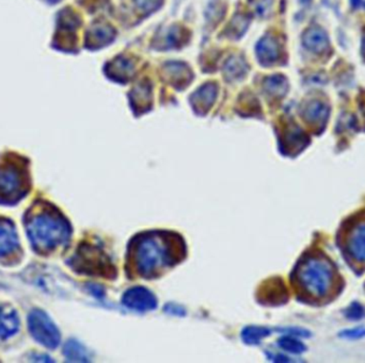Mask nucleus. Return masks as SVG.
I'll return each mask as SVG.
<instances>
[{
    "instance_id": "nucleus-1",
    "label": "nucleus",
    "mask_w": 365,
    "mask_h": 363,
    "mask_svg": "<svg viewBox=\"0 0 365 363\" xmlns=\"http://www.w3.org/2000/svg\"><path fill=\"white\" fill-rule=\"evenodd\" d=\"M27 234L38 253H50L68 243L71 226L58 209L48 203H38L25 218Z\"/></svg>"
},
{
    "instance_id": "nucleus-2",
    "label": "nucleus",
    "mask_w": 365,
    "mask_h": 363,
    "mask_svg": "<svg viewBox=\"0 0 365 363\" xmlns=\"http://www.w3.org/2000/svg\"><path fill=\"white\" fill-rule=\"evenodd\" d=\"M172 238L156 234H142L132 242V256L137 269L141 276L151 277L167 265L175 262Z\"/></svg>"
},
{
    "instance_id": "nucleus-3",
    "label": "nucleus",
    "mask_w": 365,
    "mask_h": 363,
    "mask_svg": "<svg viewBox=\"0 0 365 363\" xmlns=\"http://www.w3.org/2000/svg\"><path fill=\"white\" fill-rule=\"evenodd\" d=\"M30 187L27 163L23 158L9 156L0 164V204L19 202Z\"/></svg>"
},
{
    "instance_id": "nucleus-4",
    "label": "nucleus",
    "mask_w": 365,
    "mask_h": 363,
    "mask_svg": "<svg viewBox=\"0 0 365 363\" xmlns=\"http://www.w3.org/2000/svg\"><path fill=\"white\" fill-rule=\"evenodd\" d=\"M298 279L306 292L321 298L325 295L333 284V269L323 259L310 258L300 265Z\"/></svg>"
},
{
    "instance_id": "nucleus-5",
    "label": "nucleus",
    "mask_w": 365,
    "mask_h": 363,
    "mask_svg": "<svg viewBox=\"0 0 365 363\" xmlns=\"http://www.w3.org/2000/svg\"><path fill=\"white\" fill-rule=\"evenodd\" d=\"M31 335L48 349H56L60 343V333L50 316L42 310H33L28 316Z\"/></svg>"
},
{
    "instance_id": "nucleus-6",
    "label": "nucleus",
    "mask_w": 365,
    "mask_h": 363,
    "mask_svg": "<svg viewBox=\"0 0 365 363\" xmlns=\"http://www.w3.org/2000/svg\"><path fill=\"white\" fill-rule=\"evenodd\" d=\"M107 257L95 245L83 244L71 259V265L77 272L88 275H99L107 269Z\"/></svg>"
},
{
    "instance_id": "nucleus-7",
    "label": "nucleus",
    "mask_w": 365,
    "mask_h": 363,
    "mask_svg": "<svg viewBox=\"0 0 365 363\" xmlns=\"http://www.w3.org/2000/svg\"><path fill=\"white\" fill-rule=\"evenodd\" d=\"M122 304L137 312H148L157 307V300L151 291L144 287L128 289L122 298Z\"/></svg>"
},
{
    "instance_id": "nucleus-8",
    "label": "nucleus",
    "mask_w": 365,
    "mask_h": 363,
    "mask_svg": "<svg viewBox=\"0 0 365 363\" xmlns=\"http://www.w3.org/2000/svg\"><path fill=\"white\" fill-rule=\"evenodd\" d=\"M19 242L13 222L0 218V258L12 255L19 249Z\"/></svg>"
},
{
    "instance_id": "nucleus-9",
    "label": "nucleus",
    "mask_w": 365,
    "mask_h": 363,
    "mask_svg": "<svg viewBox=\"0 0 365 363\" xmlns=\"http://www.w3.org/2000/svg\"><path fill=\"white\" fill-rule=\"evenodd\" d=\"M19 327L17 312L9 304H0V340H6L17 333Z\"/></svg>"
},
{
    "instance_id": "nucleus-10",
    "label": "nucleus",
    "mask_w": 365,
    "mask_h": 363,
    "mask_svg": "<svg viewBox=\"0 0 365 363\" xmlns=\"http://www.w3.org/2000/svg\"><path fill=\"white\" fill-rule=\"evenodd\" d=\"M348 249L355 260L365 263V222H361L351 232Z\"/></svg>"
},
{
    "instance_id": "nucleus-11",
    "label": "nucleus",
    "mask_w": 365,
    "mask_h": 363,
    "mask_svg": "<svg viewBox=\"0 0 365 363\" xmlns=\"http://www.w3.org/2000/svg\"><path fill=\"white\" fill-rule=\"evenodd\" d=\"M304 43L306 48L315 52H324L329 46L327 34L321 28H311L306 31L304 37Z\"/></svg>"
},
{
    "instance_id": "nucleus-12",
    "label": "nucleus",
    "mask_w": 365,
    "mask_h": 363,
    "mask_svg": "<svg viewBox=\"0 0 365 363\" xmlns=\"http://www.w3.org/2000/svg\"><path fill=\"white\" fill-rule=\"evenodd\" d=\"M257 52L262 62H273L279 56L278 43L275 39L267 37L257 44Z\"/></svg>"
},
{
    "instance_id": "nucleus-13",
    "label": "nucleus",
    "mask_w": 365,
    "mask_h": 363,
    "mask_svg": "<svg viewBox=\"0 0 365 363\" xmlns=\"http://www.w3.org/2000/svg\"><path fill=\"white\" fill-rule=\"evenodd\" d=\"M64 356L73 362H88L90 360L85 347L75 340H70L64 346Z\"/></svg>"
},
{
    "instance_id": "nucleus-14",
    "label": "nucleus",
    "mask_w": 365,
    "mask_h": 363,
    "mask_svg": "<svg viewBox=\"0 0 365 363\" xmlns=\"http://www.w3.org/2000/svg\"><path fill=\"white\" fill-rule=\"evenodd\" d=\"M304 115H306V120H309V122H324L328 116L327 105L321 101H313L306 107Z\"/></svg>"
},
{
    "instance_id": "nucleus-15",
    "label": "nucleus",
    "mask_w": 365,
    "mask_h": 363,
    "mask_svg": "<svg viewBox=\"0 0 365 363\" xmlns=\"http://www.w3.org/2000/svg\"><path fill=\"white\" fill-rule=\"evenodd\" d=\"M270 335V331L268 328L257 327V326H250L246 327L241 333L244 341L247 344L255 345L261 342L262 340L268 337Z\"/></svg>"
},
{
    "instance_id": "nucleus-16",
    "label": "nucleus",
    "mask_w": 365,
    "mask_h": 363,
    "mask_svg": "<svg viewBox=\"0 0 365 363\" xmlns=\"http://www.w3.org/2000/svg\"><path fill=\"white\" fill-rule=\"evenodd\" d=\"M278 344L283 351H288L290 354L299 355L306 351L304 343L295 335H288L281 338L278 341Z\"/></svg>"
},
{
    "instance_id": "nucleus-17",
    "label": "nucleus",
    "mask_w": 365,
    "mask_h": 363,
    "mask_svg": "<svg viewBox=\"0 0 365 363\" xmlns=\"http://www.w3.org/2000/svg\"><path fill=\"white\" fill-rule=\"evenodd\" d=\"M265 87H266L267 92L273 94V95H283L288 89V85H286V80L281 76H275V77H270L265 82Z\"/></svg>"
},
{
    "instance_id": "nucleus-18",
    "label": "nucleus",
    "mask_w": 365,
    "mask_h": 363,
    "mask_svg": "<svg viewBox=\"0 0 365 363\" xmlns=\"http://www.w3.org/2000/svg\"><path fill=\"white\" fill-rule=\"evenodd\" d=\"M112 37V31L106 27H97L90 31L89 41L90 43L99 44V43L108 42Z\"/></svg>"
},
{
    "instance_id": "nucleus-19",
    "label": "nucleus",
    "mask_w": 365,
    "mask_h": 363,
    "mask_svg": "<svg viewBox=\"0 0 365 363\" xmlns=\"http://www.w3.org/2000/svg\"><path fill=\"white\" fill-rule=\"evenodd\" d=\"M245 70L244 68V62L239 59L232 58L226 65V70L230 75L236 76L241 75L243 74V70Z\"/></svg>"
},
{
    "instance_id": "nucleus-20",
    "label": "nucleus",
    "mask_w": 365,
    "mask_h": 363,
    "mask_svg": "<svg viewBox=\"0 0 365 363\" xmlns=\"http://www.w3.org/2000/svg\"><path fill=\"white\" fill-rule=\"evenodd\" d=\"M364 308L359 302H353V304H351L347 308L345 315H346L347 319L355 320L356 321V320H360L364 315Z\"/></svg>"
},
{
    "instance_id": "nucleus-21",
    "label": "nucleus",
    "mask_w": 365,
    "mask_h": 363,
    "mask_svg": "<svg viewBox=\"0 0 365 363\" xmlns=\"http://www.w3.org/2000/svg\"><path fill=\"white\" fill-rule=\"evenodd\" d=\"M215 94H216V90L214 87H205L201 89L198 93L199 101H202L201 105H208L212 103L215 98Z\"/></svg>"
},
{
    "instance_id": "nucleus-22",
    "label": "nucleus",
    "mask_w": 365,
    "mask_h": 363,
    "mask_svg": "<svg viewBox=\"0 0 365 363\" xmlns=\"http://www.w3.org/2000/svg\"><path fill=\"white\" fill-rule=\"evenodd\" d=\"M341 337L347 340L362 339L365 337V327L351 328V329H345L339 333Z\"/></svg>"
},
{
    "instance_id": "nucleus-23",
    "label": "nucleus",
    "mask_w": 365,
    "mask_h": 363,
    "mask_svg": "<svg viewBox=\"0 0 365 363\" xmlns=\"http://www.w3.org/2000/svg\"><path fill=\"white\" fill-rule=\"evenodd\" d=\"M136 3L138 7L144 9V11H152L158 7L161 0H136Z\"/></svg>"
},
{
    "instance_id": "nucleus-24",
    "label": "nucleus",
    "mask_w": 365,
    "mask_h": 363,
    "mask_svg": "<svg viewBox=\"0 0 365 363\" xmlns=\"http://www.w3.org/2000/svg\"><path fill=\"white\" fill-rule=\"evenodd\" d=\"M45 1H48V3H56L59 1V0H45Z\"/></svg>"
},
{
    "instance_id": "nucleus-25",
    "label": "nucleus",
    "mask_w": 365,
    "mask_h": 363,
    "mask_svg": "<svg viewBox=\"0 0 365 363\" xmlns=\"http://www.w3.org/2000/svg\"><path fill=\"white\" fill-rule=\"evenodd\" d=\"M364 50H365V41H364Z\"/></svg>"
}]
</instances>
